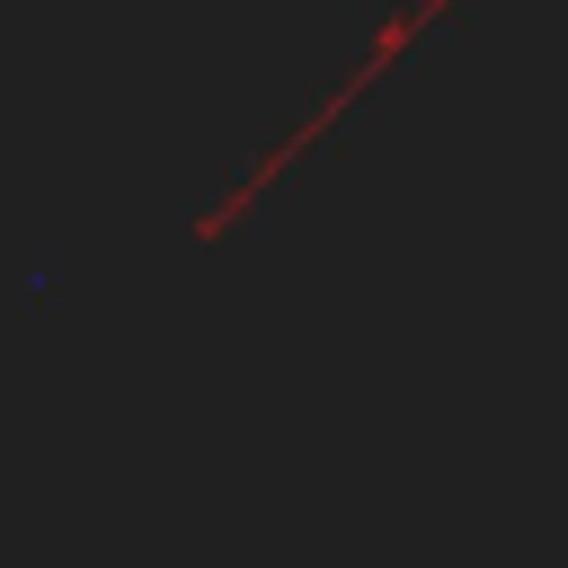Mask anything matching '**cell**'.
Instances as JSON below:
<instances>
[{
  "label": "cell",
  "instance_id": "obj_1",
  "mask_svg": "<svg viewBox=\"0 0 568 568\" xmlns=\"http://www.w3.org/2000/svg\"><path fill=\"white\" fill-rule=\"evenodd\" d=\"M444 9H453V0H408V9H390V18L364 36V53L346 62V80H337V89H328V98H320V106H311V115H302V124H293V133H284V142H275V151H266V160H257V169H248V178H240V186H231V195H222L204 222H195V240L240 231V222L257 213V195H266V186H275V178H284L302 151H320V133H328V124H337V115H346V106H355V98H364V89H373V80H382V71H390V62H399V53H408V44H417V36L444 18Z\"/></svg>",
  "mask_w": 568,
  "mask_h": 568
}]
</instances>
